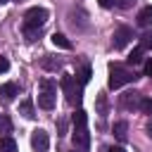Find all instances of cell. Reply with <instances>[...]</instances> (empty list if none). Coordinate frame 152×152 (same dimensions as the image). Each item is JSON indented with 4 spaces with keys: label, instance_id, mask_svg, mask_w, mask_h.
<instances>
[{
    "label": "cell",
    "instance_id": "d6986e66",
    "mask_svg": "<svg viewBox=\"0 0 152 152\" xmlns=\"http://www.w3.org/2000/svg\"><path fill=\"white\" fill-rule=\"evenodd\" d=\"M24 36H26V40H36V38L40 36V28H31V26H24Z\"/></svg>",
    "mask_w": 152,
    "mask_h": 152
},
{
    "label": "cell",
    "instance_id": "603a6c76",
    "mask_svg": "<svg viewBox=\"0 0 152 152\" xmlns=\"http://www.w3.org/2000/svg\"><path fill=\"white\" fill-rule=\"evenodd\" d=\"M57 131H59L57 135H64V133H66V119H59V121H57Z\"/></svg>",
    "mask_w": 152,
    "mask_h": 152
},
{
    "label": "cell",
    "instance_id": "9a60e30c",
    "mask_svg": "<svg viewBox=\"0 0 152 152\" xmlns=\"http://www.w3.org/2000/svg\"><path fill=\"white\" fill-rule=\"evenodd\" d=\"M126 131H128V124H126V121H116V124H114V135H116L119 140H126Z\"/></svg>",
    "mask_w": 152,
    "mask_h": 152
},
{
    "label": "cell",
    "instance_id": "7402d4cb",
    "mask_svg": "<svg viewBox=\"0 0 152 152\" xmlns=\"http://www.w3.org/2000/svg\"><path fill=\"white\" fill-rule=\"evenodd\" d=\"M78 81H81L83 86L90 81V66H83V69H81V76H78Z\"/></svg>",
    "mask_w": 152,
    "mask_h": 152
},
{
    "label": "cell",
    "instance_id": "2e32d148",
    "mask_svg": "<svg viewBox=\"0 0 152 152\" xmlns=\"http://www.w3.org/2000/svg\"><path fill=\"white\" fill-rule=\"evenodd\" d=\"M142 52L145 50H152V31H147V33H142L140 36V45H138Z\"/></svg>",
    "mask_w": 152,
    "mask_h": 152
},
{
    "label": "cell",
    "instance_id": "5bb4252c",
    "mask_svg": "<svg viewBox=\"0 0 152 152\" xmlns=\"http://www.w3.org/2000/svg\"><path fill=\"white\" fill-rule=\"evenodd\" d=\"M52 43H55L57 48H64V50L71 48V40H69L66 36H62V33H52Z\"/></svg>",
    "mask_w": 152,
    "mask_h": 152
},
{
    "label": "cell",
    "instance_id": "6da1fadb",
    "mask_svg": "<svg viewBox=\"0 0 152 152\" xmlns=\"http://www.w3.org/2000/svg\"><path fill=\"white\" fill-rule=\"evenodd\" d=\"M71 124H74V131H71V140L78 150H88L90 145V133H88V114L83 109H76L74 116H71Z\"/></svg>",
    "mask_w": 152,
    "mask_h": 152
},
{
    "label": "cell",
    "instance_id": "3957f363",
    "mask_svg": "<svg viewBox=\"0 0 152 152\" xmlns=\"http://www.w3.org/2000/svg\"><path fill=\"white\" fill-rule=\"evenodd\" d=\"M138 76H135V71H131V69H126V66H119V64H112L109 66V88H121V86H126V83H133Z\"/></svg>",
    "mask_w": 152,
    "mask_h": 152
},
{
    "label": "cell",
    "instance_id": "f1b7e54d",
    "mask_svg": "<svg viewBox=\"0 0 152 152\" xmlns=\"http://www.w3.org/2000/svg\"><path fill=\"white\" fill-rule=\"evenodd\" d=\"M147 135L152 138V121H147Z\"/></svg>",
    "mask_w": 152,
    "mask_h": 152
},
{
    "label": "cell",
    "instance_id": "ac0fdd59",
    "mask_svg": "<svg viewBox=\"0 0 152 152\" xmlns=\"http://www.w3.org/2000/svg\"><path fill=\"white\" fill-rule=\"evenodd\" d=\"M140 112L147 114V116H152V97H142V102H140Z\"/></svg>",
    "mask_w": 152,
    "mask_h": 152
},
{
    "label": "cell",
    "instance_id": "f546056e",
    "mask_svg": "<svg viewBox=\"0 0 152 152\" xmlns=\"http://www.w3.org/2000/svg\"><path fill=\"white\" fill-rule=\"evenodd\" d=\"M5 2H10V0H0V5H5Z\"/></svg>",
    "mask_w": 152,
    "mask_h": 152
},
{
    "label": "cell",
    "instance_id": "d4e9b609",
    "mask_svg": "<svg viewBox=\"0 0 152 152\" xmlns=\"http://www.w3.org/2000/svg\"><path fill=\"white\" fill-rule=\"evenodd\" d=\"M145 74H147V76H152V57L145 62Z\"/></svg>",
    "mask_w": 152,
    "mask_h": 152
},
{
    "label": "cell",
    "instance_id": "7c38bea8",
    "mask_svg": "<svg viewBox=\"0 0 152 152\" xmlns=\"http://www.w3.org/2000/svg\"><path fill=\"white\" fill-rule=\"evenodd\" d=\"M138 24L140 26H152V5H147L138 12Z\"/></svg>",
    "mask_w": 152,
    "mask_h": 152
},
{
    "label": "cell",
    "instance_id": "4316f807",
    "mask_svg": "<svg viewBox=\"0 0 152 152\" xmlns=\"http://www.w3.org/2000/svg\"><path fill=\"white\" fill-rule=\"evenodd\" d=\"M97 2H100L102 7H112V5H114V0H97Z\"/></svg>",
    "mask_w": 152,
    "mask_h": 152
},
{
    "label": "cell",
    "instance_id": "ba28073f",
    "mask_svg": "<svg viewBox=\"0 0 152 152\" xmlns=\"http://www.w3.org/2000/svg\"><path fill=\"white\" fill-rule=\"evenodd\" d=\"M140 102H142V95L140 93H124L121 95V100H119V104H121V109H140Z\"/></svg>",
    "mask_w": 152,
    "mask_h": 152
},
{
    "label": "cell",
    "instance_id": "83f0119b",
    "mask_svg": "<svg viewBox=\"0 0 152 152\" xmlns=\"http://www.w3.org/2000/svg\"><path fill=\"white\" fill-rule=\"evenodd\" d=\"M104 152H126V150H124V147H107Z\"/></svg>",
    "mask_w": 152,
    "mask_h": 152
},
{
    "label": "cell",
    "instance_id": "52a82bcc",
    "mask_svg": "<svg viewBox=\"0 0 152 152\" xmlns=\"http://www.w3.org/2000/svg\"><path fill=\"white\" fill-rule=\"evenodd\" d=\"M131 38H133V31H131L128 26H119V28L114 31V40H112V43H114V48H116V50H121V48H126V45H128V40H131Z\"/></svg>",
    "mask_w": 152,
    "mask_h": 152
},
{
    "label": "cell",
    "instance_id": "cb8c5ba5",
    "mask_svg": "<svg viewBox=\"0 0 152 152\" xmlns=\"http://www.w3.org/2000/svg\"><path fill=\"white\" fill-rule=\"evenodd\" d=\"M7 69H10V62L5 57H0V71H7Z\"/></svg>",
    "mask_w": 152,
    "mask_h": 152
},
{
    "label": "cell",
    "instance_id": "8fae6325",
    "mask_svg": "<svg viewBox=\"0 0 152 152\" xmlns=\"http://www.w3.org/2000/svg\"><path fill=\"white\" fill-rule=\"evenodd\" d=\"M40 66L48 69V71H57V69L62 66V62H59L57 57H52V55H45V57L40 59Z\"/></svg>",
    "mask_w": 152,
    "mask_h": 152
},
{
    "label": "cell",
    "instance_id": "5b68a950",
    "mask_svg": "<svg viewBox=\"0 0 152 152\" xmlns=\"http://www.w3.org/2000/svg\"><path fill=\"white\" fill-rule=\"evenodd\" d=\"M48 19V10L45 7H31L26 14H24V26H31V28H40Z\"/></svg>",
    "mask_w": 152,
    "mask_h": 152
},
{
    "label": "cell",
    "instance_id": "9c48e42d",
    "mask_svg": "<svg viewBox=\"0 0 152 152\" xmlns=\"http://www.w3.org/2000/svg\"><path fill=\"white\" fill-rule=\"evenodd\" d=\"M17 95H19L17 83H5V86H0V100H2V102H12Z\"/></svg>",
    "mask_w": 152,
    "mask_h": 152
},
{
    "label": "cell",
    "instance_id": "e0dca14e",
    "mask_svg": "<svg viewBox=\"0 0 152 152\" xmlns=\"http://www.w3.org/2000/svg\"><path fill=\"white\" fill-rule=\"evenodd\" d=\"M126 62H128V64H133V66H135V64H140V62H142V50H140V48H135V50L128 55V59H126Z\"/></svg>",
    "mask_w": 152,
    "mask_h": 152
},
{
    "label": "cell",
    "instance_id": "30bf717a",
    "mask_svg": "<svg viewBox=\"0 0 152 152\" xmlns=\"http://www.w3.org/2000/svg\"><path fill=\"white\" fill-rule=\"evenodd\" d=\"M0 152H19L17 140L12 135H0Z\"/></svg>",
    "mask_w": 152,
    "mask_h": 152
},
{
    "label": "cell",
    "instance_id": "44dd1931",
    "mask_svg": "<svg viewBox=\"0 0 152 152\" xmlns=\"http://www.w3.org/2000/svg\"><path fill=\"white\" fill-rule=\"evenodd\" d=\"M97 109H100V114H102V116L107 114V97H104L102 93H100V97H97Z\"/></svg>",
    "mask_w": 152,
    "mask_h": 152
},
{
    "label": "cell",
    "instance_id": "ffe728a7",
    "mask_svg": "<svg viewBox=\"0 0 152 152\" xmlns=\"http://www.w3.org/2000/svg\"><path fill=\"white\" fill-rule=\"evenodd\" d=\"M10 131H12V124H10V119H7V116H0V133H5V135H7Z\"/></svg>",
    "mask_w": 152,
    "mask_h": 152
},
{
    "label": "cell",
    "instance_id": "4fadbf2b",
    "mask_svg": "<svg viewBox=\"0 0 152 152\" xmlns=\"http://www.w3.org/2000/svg\"><path fill=\"white\" fill-rule=\"evenodd\" d=\"M19 112H21L26 119H33V116H36V112H33V102H31V100H21V104H19Z\"/></svg>",
    "mask_w": 152,
    "mask_h": 152
},
{
    "label": "cell",
    "instance_id": "277c9868",
    "mask_svg": "<svg viewBox=\"0 0 152 152\" xmlns=\"http://www.w3.org/2000/svg\"><path fill=\"white\" fill-rule=\"evenodd\" d=\"M59 86H62V90H64V95H66V100L71 102V104H78L81 102V95H83V83L81 81H76V76H62V81H59Z\"/></svg>",
    "mask_w": 152,
    "mask_h": 152
},
{
    "label": "cell",
    "instance_id": "8992f818",
    "mask_svg": "<svg viewBox=\"0 0 152 152\" xmlns=\"http://www.w3.org/2000/svg\"><path fill=\"white\" fill-rule=\"evenodd\" d=\"M48 145H50L48 133H45L43 128H36V131L31 133V147H33L36 152H45V150H48Z\"/></svg>",
    "mask_w": 152,
    "mask_h": 152
},
{
    "label": "cell",
    "instance_id": "7a4b0ae2",
    "mask_svg": "<svg viewBox=\"0 0 152 152\" xmlns=\"http://www.w3.org/2000/svg\"><path fill=\"white\" fill-rule=\"evenodd\" d=\"M38 107L40 109H52L55 107V97H57V86L52 78H40L38 83Z\"/></svg>",
    "mask_w": 152,
    "mask_h": 152
},
{
    "label": "cell",
    "instance_id": "484cf974",
    "mask_svg": "<svg viewBox=\"0 0 152 152\" xmlns=\"http://www.w3.org/2000/svg\"><path fill=\"white\" fill-rule=\"evenodd\" d=\"M114 2H116L119 7H124V10H126V7H131V2H133V0H114Z\"/></svg>",
    "mask_w": 152,
    "mask_h": 152
}]
</instances>
